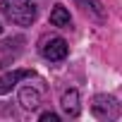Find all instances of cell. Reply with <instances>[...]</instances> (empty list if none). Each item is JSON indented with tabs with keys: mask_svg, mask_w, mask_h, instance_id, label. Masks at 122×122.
Here are the masks:
<instances>
[{
	"mask_svg": "<svg viewBox=\"0 0 122 122\" xmlns=\"http://www.w3.org/2000/svg\"><path fill=\"white\" fill-rule=\"evenodd\" d=\"M0 12L17 26H29L36 19V0H0Z\"/></svg>",
	"mask_w": 122,
	"mask_h": 122,
	"instance_id": "cell-1",
	"label": "cell"
},
{
	"mask_svg": "<svg viewBox=\"0 0 122 122\" xmlns=\"http://www.w3.org/2000/svg\"><path fill=\"white\" fill-rule=\"evenodd\" d=\"M91 110L98 120H117L120 117V103L115 96H108V93H98L93 96L91 101Z\"/></svg>",
	"mask_w": 122,
	"mask_h": 122,
	"instance_id": "cell-2",
	"label": "cell"
},
{
	"mask_svg": "<svg viewBox=\"0 0 122 122\" xmlns=\"http://www.w3.org/2000/svg\"><path fill=\"white\" fill-rule=\"evenodd\" d=\"M41 55L50 62H60V60L67 57V41L60 36H50L41 41Z\"/></svg>",
	"mask_w": 122,
	"mask_h": 122,
	"instance_id": "cell-3",
	"label": "cell"
},
{
	"mask_svg": "<svg viewBox=\"0 0 122 122\" xmlns=\"http://www.w3.org/2000/svg\"><path fill=\"white\" fill-rule=\"evenodd\" d=\"M74 5L93 22H105L108 12H105V5L101 3V0H74Z\"/></svg>",
	"mask_w": 122,
	"mask_h": 122,
	"instance_id": "cell-4",
	"label": "cell"
},
{
	"mask_svg": "<svg viewBox=\"0 0 122 122\" xmlns=\"http://www.w3.org/2000/svg\"><path fill=\"white\" fill-rule=\"evenodd\" d=\"M31 77H36L31 70H12V72L3 74V77H0V96H3V93H10L22 79H31Z\"/></svg>",
	"mask_w": 122,
	"mask_h": 122,
	"instance_id": "cell-5",
	"label": "cell"
},
{
	"mask_svg": "<svg viewBox=\"0 0 122 122\" xmlns=\"http://www.w3.org/2000/svg\"><path fill=\"white\" fill-rule=\"evenodd\" d=\"M41 96H43V86H24L19 89V103L24 110H36L41 105Z\"/></svg>",
	"mask_w": 122,
	"mask_h": 122,
	"instance_id": "cell-6",
	"label": "cell"
},
{
	"mask_svg": "<svg viewBox=\"0 0 122 122\" xmlns=\"http://www.w3.org/2000/svg\"><path fill=\"white\" fill-rule=\"evenodd\" d=\"M60 105H62V112H65L67 117H77V115L81 112V105H79V91H77V89L65 91Z\"/></svg>",
	"mask_w": 122,
	"mask_h": 122,
	"instance_id": "cell-7",
	"label": "cell"
},
{
	"mask_svg": "<svg viewBox=\"0 0 122 122\" xmlns=\"http://www.w3.org/2000/svg\"><path fill=\"white\" fill-rule=\"evenodd\" d=\"M50 24L53 26H60V29H70L72 26V17L67 12L65 5H55L53 12H50Z\"/></svg>",
	"mask_w": 122,
	"mask_h": 122,
	"instance_id": "cell-8",
	"label": "cell"
},
{
	"mask_svg": "<svg viewBox=\"0 0 122 122\" xmlns=\"http://www.w3.org/2000/svg\"><path fill=\"white\" fill-rule=\"evenodd\" d=\"M60 117L55 112H41V122H57Z\"/></svg>",
	"mask_w": 122,
	"mask_h": 122,
	"instance_id": "cell-9",
	"label": "cell"
},
{
	"mask_svg": "<svg viewBox=\"0 0 122 122\" xmlns=\"http://www.w3.org/2000/svg\"><path fill=\"white\" fill-rule=\"evenodd\" d=\"M0 34H3V24H0Z\"/></svg>",
	"mask_w": 122,
	"mask_h": 122,
	"instance_id": "cell-10",
	"label": "cell"
}]
</instances>
